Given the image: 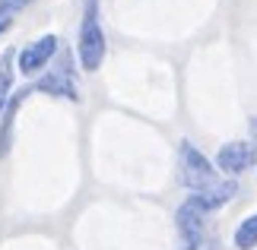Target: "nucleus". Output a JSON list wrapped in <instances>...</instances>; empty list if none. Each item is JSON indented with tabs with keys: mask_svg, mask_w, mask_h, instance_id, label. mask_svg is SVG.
<instances>
[{
	"mask_svg": "<svg viewBox=\"0 0 257 250\" xmlns=\"http://www.w3.org/2000/svg\"><path fill=\"white\" fill-rule=\"evenodd\" d=\"M10 26H13V23H10V19H0V35H4V32H7Z\"/></svg>",
	"mask_w": 257,
	"mask_h": 250,
	"instance_id": "13",
	"label": "nucleus"
},
{
	"mask_svg": "<svg viewBox=\"0 0 257 250\" xmlns=\"http://www.w3.org/2000/svg\"><path fill=\"white\" fill-rule=\"evenodd\" d=\"M13 61H16V54L13 51H7L4 57H0V114L7 111V105H10V98H13Z\"/></svg>",
	"mask_w": 257,
	"mask_h": 250,
	"instance_id": "9",
	"label": "nucleus"
},
{
	"mask_svg": "<svg viewBox=\"0 0 257 250\" xmlns=\"http://www.w3.org/2000/svg\"><path fill=\"white\" fill-rule=\"evenodd\" d=\"M35 89L32 86H26V89H19V92H13V98H10V105H7V111L0 114V158H7L10 155V146H13V117L19 111V102H23L26 95H32Z\"/></svg>",
	"mask_w": 257,
	"mask_h": 250,
	"instance_id": "8",
	"label": "nucleus"
},
{
	"mask_svg": "<svg viewBox=\"0 0 257 250\" xmlns=\"http://www.w3.org/2000/svg\"><path fill=\"white\" fill-rule=\"evenodd\" d=\"M254 162H257V146L244 143V139L225 143V146H219V152H216V168H219L222 174H229V177L244 174Z\"/></svg>",
	"mask_w": 257,
	"mask_h": 250,
	"instance_id": "4",
	"label": "nucleus"
},
{
	"mask_svg": "<svg viewBox=\"0 0 257 250\" xmlns=\"http://www.w3.org/2000/svg\"><path fill=\"white\" fill-rule=\"evenodd\" d=\"M251 133H254V139H257V117L251 121Z\"/></svg>",
	"mask_w": 257,
	"mask_h": 250,
	"instance_id": "14",
	"label": "nucleus"
},
{
	"mask_svg": "<svg viewBox=\"0 0 257 250\" xmlns=\"http://www.w3.org/2000/svg\"><path fill=\"white\" fill-rule=\"evenodd\" d=\"M203 218L194 206L181 203L175 212V225H178V234H181V247L184 250H203Z\"/></svg>",
	"mask_w": 257,
	"mask_h": 250,
	"instance_id": "6",
	"label": "nucleus"
},
{
	"mask_svg": "<svg viewBox=\"0 0 257 250\" xmlns=\"http://www.w3.org/2000/svg\"><path fill=\"white\" fill-rule=\"evenodd\" d=\"M235 193H238V184L235 181H216V184L203 187V190H194L184 203L194 206L200 215H210V212H216V209H222L225 203H232Z\"/></svg>",
	"mask_w": 257,
	"mask_h": 250,
	"instance_id": "5",
	"label": "nucleus"
},
{
	"mask_svg": "<svg viewBox=\"0 0 257 250\" xmlns=\"http://www.w3.org/2000/svg\"><path fill=\"white\" fill-rule=\"evenodd\" d=\"M232 244H235V250H254L257 247V212L238 222V228L232 234Z\"/></svg>",
	"mask_w": 257,
	"mask_h": 250,
	"instance_id": "10",
	"label": "nucleus"
},
{
	"mask_svg": "<svg viewBox=\"0 0 257 250\" xmlns=\"http://www.w3.org/2000/svg\"><path fill=\"white\" fill-rule=\"evenodd\" d=\"M178 181L191 190V193L216 184V165L191 143V139H181V146H178Z\"/></svg>",
	"mask_w": 257,
	"mask_h": 250,
	"instance_id": "2",
	"label": "nucleus"
},
{
	"mask_svg": "<svg viewBox=\"0 0 257 250\" xmlns=\"http://www.w3.org/2000/svg\"><path fill=\"white\" fill-rule=\"evenodd\" d=\"M57 48H61V38H57V35L35 38L32 45H26L23 51L16 54V70L23 76H35L38 70H45L48 64H51V57L57 54Z\"/></svg>",
	"mask_w": 257,
	"mask_h": 250,
	"instance_id": "3",
	"label": "nucleus"
},
{
	"mask_svg": "<svg viewBox=\"0 0 257 250\" xmlns=\"http://www.w3.org/2000/svg\"><path fill=\"white\" fill-rule=\"evenodd\" d=\"M32 0H0V19H10L13 13H19L23 7H29Z\"/></svg>",
	"mask_w": 257,
	"mask_h": 250,
	"instance_id": "11",
	"label": "nucleus"
},
{
	"mask_svg": "<svg viewBox=\"0 0 257 250\" xmlns=\"http://www.w3.org/2000/svg\"><path fill=\"white\" fill-rule=\"evenodd\" d=\"M76 57H80V67L86 73H95L105 61V32H102V23H98V0H86V7H83Z\"/></svg>",
	"mask_w": 257,
	"mask_h": 250,
	"instance_id": "1",
	"label": "nucleus"
},
{
	"mask_svg": "<svg viewBox=\"0 0 257 250\" xmlns=\"http://www.w3.org/2000/svg\"><path fill=\"white\" fill-rule=\"evenodd\" d=\"M203 250H222V244H219V241H206V247H203Z\"/></svg>",
	"mask_w": 257,
	"mask_h": 250,
	"instance_id": "12",
	"label": "nucleus"
},
{
	"mask_svg": "<svg viewBox=\"0 0 257 250\" xmlns=\"http://www.w3.org/2000/svg\"><path fill=\"white\" fill-rule=\"evenodd\" d=\"M35 92H48V95H57V98H67V102H80V89H76L70 70H67V64L61 70H54V73L42 76L38 83L32 86Z\"/></svg>",
	"mask_w": 257,
	"mask_h": 250,
	"instance_id": "7",
	"label": "nucleus"
}]
</instances>
